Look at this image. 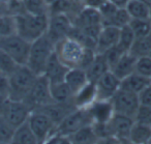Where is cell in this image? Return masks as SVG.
Masks as SVG:
<instances>
[{
  "label": "cell",
  "instance_id": "obj_29",
  "mask_svg": "<svg viewBox=\"0 0 151 144\" xmlns=\"http://www.w3.org/2000/svg\"><path fill=\"white\" fill-rule=\"evenodd\" d=\"M134 40H136V35H134V31L132 30L130 26L129 25L123 26V27L120 28L119 40H118V43H117V48L123 53L129 52Z\"/></svg>",
  "mask_w": 151,
  "mask_h": 144
},
{
  "label": "cell",
  "instance_id": "obj_2",
  "mask_svg": "<svg viewBox=\"0 0 151 144\" xmlns=\"http://www.w3.org/2000/svg\"><path fill=\"white\" fill-rule=\"evenodd\" d=\"M16 20H17V33L30 43L45 35L48 29V14L35 15V14L25 13L19 17H16Z\"/></svg>",
  "mask_w": 151,
  "mask_h": 144
},
{
  "label": "cell",
  "instance_id": "obj_23",
  "mask_svg": "<svg viewBox=\"0 0 151 144\" xmlns=\"http://www.w3.org/2000/svg\"><path fill=\"white\" fill-rule=\"evenodd\" d=\"M151 139V127L144 122L134 120L129 133V143L147 144Z\"/></svg>",
  "mask_w": 151,
  "mask_h": 144
},
{
  "label": "cell",
  "instance_id": "obj_30",
  "mask_svg": "<svg viewBox=\"0 0 151 144\" xmlns=\"http://www.w3.org/2000/svg\"><path fill=\"white\" fill-rule=\"evenodd\" d=\"M151 50V34L142 38H136L129 53L137 58L142 56H147Z\"/></svg>",
  "mask_w": 151,
  "mask_h": 144
},
{
  "label": "cell",
  "instance_id": "obj_32",
  "mask_svg": "<svg viewBox=\"0 0 151 144\" xmlns=\"http://www.w3.org/2000/svg\"><path fill=\"white\" fill-rule=\"evenodd\" d=\"M17 34V20L11 15L0 16V38Z\"/></svg>",
  "mask_w": 151,
  "mask_h": 144
},
{
  "label": "cell",
  "instance_id": "obj_34",
  "mask_svg": "<svg viewBox=\"0 0 151 144\" xmlns=\"http://www.w3.org/2000/svg\"><path fill=\"white\" fill-rule=\"evenodd\" d=\"M19 63L6 52L0 50V73L6 76H11L19 67Z\"/></svg>",
  "mask_w": 151,
  "mask_h": 144
},
{
  "label": "cell",
  "instance_id": "obj_14",
  "mask_svg": "<svg viewBox=\"0 0 151 144\" xmlns=\"http://www.w3.org/2000/svg\"><path fill=\"white\" fill-rule=\"evenodd\" d=\"M97 100H111L121 86V80L112 71L105 73L96 82Z\"/></svg>",
  "mask_w": 151,
  "mask_h": 144
},
{
  "label": "cell",
  "instance_id": "obj_46",
  "mask_svg": "<svg viewBox=\"0 0 151 144\" xmlns=\"http://www.w3.org/2000/svg\"><path fill=\"white\" fill-rule=\"evenodd\" d=\"M2 15H9L7 11V3L4 0H0V16Z\"/></svg>",
  "mask_w": 151,
  "mask_h": 144
},
{
  "label": "cell",
  "instance_id": "obj_51",
  "mask_svg": "<svg viewBox=\"0 0 151 144\" xmlns=\"http://www.w3.org/2000/svg\"><path fill=\"white\" fill-rule=\"evenodd\" d=\"M148 56H149V57H150V58H151V50H150V52H149V54H148Z\"/></svg>",
  "mask_w": 151,
  "mask_h": 144
},
{
  "label": "cell",
  "instance_id": "obj_5",
  "mask_svg": "<svg viewBox=\"0 0 151 144\" xmlns=\"http://www.w3.org/2000/svg\"><path fill=\"white\" fill-rule=\"evenodd\" d=\"M31 43L26 41L19 34L6 38H0V50L6 52L19 64H26L29 56Z\"/></svg>",
  "mask_w": 151,
  "mask_h": 144
},
{
  "label": "cell",
  "instance_id": "obj_53",
  "mask_svg": "<svg viewBox=\"0 0 151 144\" xmlns=\"http://www.w3.org/2000/svg\"><path fill=\"white\" fill-rule=\"evenodd\" d=\"M149 143H150V144H151V139H150V142H149Z\"/></svg>",
  "mask_w": 151,
  "mask_h": 144
},
{
  "label": "cell",
  "instance_id": "obj_28",
  "mask_svg": "<svg viewBox=\"0 0 151 144\" xmlns=\"http://www.w3.org/2000/svg\"><path fill=\"white\" fill-rule=\"evenodd\" d=\"M125 9L132 19H149L151 4L144 0H129Z\"/></svg>",
  "mask_w": 151,
  "mask_h": 144
},
{
  "label": "cell",
  "instance_id": "obj_16",
  "mask_svg": "<svg viewBox=\"0 0 151 144\" xmlns=\"http://www.w3.org/2000/svg\"><path fill=\"white\" fill-rule=\"evenodd\" d=\"M84 7V3L80 0H56L49 5V15L53 14H63L73 19Z\"/></svg>",
  "mask_w": 151,
  "mask_h": 144
},
{
  "label": "cell",
  "instance_id": "obj_48",
  "mask_svg": "<svg viewBox=\"0 0 151 144\" xmlns=\"http://www.w3.org/2000/svg\"><path fill=\"white\" fill-rule=\"evenodd\" d=\"M56 0H46V2L48 3V5H50V4H52L53 2H55Z\"/></svg>",
  "mask_w": 151,
  "mask_h": 144
},
{
  "label": "cell",
  "instance_id": "obj_43",
  "mask_svg": "<svg viewBox=\"0 0 151 144\" xmlns=\"http://www.w3.org/2000/svg\"><path fill=\"white\" fill-rule=\"evenodd\" d=\"M139 101L143 106L151 107V83L139 93Z\"/></svg>",
  "mask_w": 151,
  "mask_h": 144
},
{
  "label": "cell",
  "instance_id": "obj_10",
  "mask_svg": "<svg viewBox=\"0 0 151 144\" xmlns=\"http://www.w3.org/2000/svg\"><path fill=\"white\" fill-rule=\"evenodd\" d=\"M87 124H92L85 109H75L70 113L66 115L58 124L56 125L55 132L61 135H64L69 137L76 133L81 127H85Z\"/></svg>",
  "mask_w": 151,
  "mask_h": 144
},
{
  "label": "cell",
  "instance_id": "obj_19",
  "mask_svg": "<svg viewBox=\"0 0 151 144\" xmlns=\"http://www.w3.org/2000/svg\"><path fill=\"white\" fill-rule=\"evenodd\" d=\"M35 109H38V110L46 113L57 125L68 113H70L71 111H73L77 108L73 104H60V103L52 102Z\"/></svg>",
  "mask_w": 151,
  "mask_h": 144
},
{
  "label": "cell",
  "instance_id": "obj_18",
  "mask_svg": "<svg viewBox=\"0 0 151 144\" xmlns=\"http://www.w3.org/2000/svg\"><path fill=\"white\" fill-rule=\"evenodd\" d=\"M97 100V92L95 82L89 81L81 90H79L73 96V104L76 108L79 109H86L90 106L94 101Z\"/></svg>",
  "mask_w": 151,
  "mask_h": 144
},
{
  "label": "cell",
  "instance_id": "obj_11",
  "mask_svg": "<svg viewBox=\"0 0 151 144\" xmlns=\"http://www.w3.org/2000/svg\"><path fill=\"white\" fill-rule=\"evenodd\" d=\"M24 101L31 107L32 110L53 102L51 96L50 82L44 75L37 76L31 90Z\"/></svg>",
  "mask_w": 151,
  "mask_h": 144
},
{
  "label": "cell",
  "instance_id": "obj_8",
  "mask_svg": "<svg viewBox=\"0 0 151 144\" xmlns=\"http://www.w3.org/2000/svg\"><path fill=\"white\" fill-rule=\"evenodd\" d=\"M134 119L126 115L115 113L110 121L106 123L109 137L115 142L129 143V133Z\"/></svg>",
  "mask_w": 151,
  "mask_h": 144
},
{
  "label": "cell",
  "instance_id": "obj_54",
  "mask_svg": "<svg viewBox=\"0 0 151 144\" xmlns=\"http://www.w3.org/2000/svg\"><path fill=\"white\" fill-rule=\"evenodd\" d=\"M150 82H151V78H150Z\"/></svg>",
  "mask_w": 151,
  "mask_h": 144
},
{
  "label": "cell",
  "instance_id": "obj_37",
  "mask_svg": "<svg viewBox=\"0 0 151 144\" xmlns=\"http://www.w3.org/2000/svg\"><path fill=\"white\" fill-rule=\"evenodd\" d=\"M136 72L145 77L151 78V58L147 56H142L137 58L136 62Z\"/></svg>",
  "mask_w": 151,
  "mask_h": 144
},
{
  "label": "cell",
  "instance_id": "obj_44",
  "mask_svg": "<svg viewBox=\"0 0 151 144\" xmlns=\"http://www.w3.org/2000/svg\"><path fill=\"white\" fill-rule=\"evenodd\" d=\"M108 0H84V7H92V9H99L104 3L107 2Z\"/></svg>",
  "mask_w": 151,
  "mask_h": 144
},
{
  "label": "cell",
  "instance_id": "obj_36",
  "mask_svg": "<svg viewBox=\"0 0 151 144\" xmlns=\"http://www.w3.org/2000/svg\"><path fill=\"white\" fill-rule=\"evenodd\" d=\"M25 7L27 13L42 15L48 14L49 15V5L46 0H24Z\"/></svg>",
  "mask_w": 151,
  "mask_h": 144
},
{
  "label": "cell",
  "instance_id": "obj_42",
  "mask_svg": "<svg viewBox=\"0 0 151 144\" xmlns=\"http://www.w3.org/2000/svg\"><path fill=\"white\" fill-rule=\"evenodd\" d=\"M46 144H70V140L67 136L61 135V134L54 132L50 136V138L47 140Z\"/></svg>",
  "mask_w": 151,
  "mask_h": 144
},
{
  "label": "cell",
  "instance_id": "obj_21",
  "mask_svg": "<svg viewBox=\"0 0 151 144\" xmlns=\"http://www.w3.org/2000/svg\"><path fill=\"white\" fill-rule=\"evenodd\" d=\"M64 82L67 84L69 89L75 96L79 90H81L88 83L89 79L85 69H80V67H73V69H68L66 76H65Z\"/></svg>",
  "mask_w": 151,
  "mask_h": 144
},
{
  "label": "cell",
  "instance_id": "obj_27",
  "mask_svg": "<svg viewBox=\"0 0 151 144\" xmlns=\"http://www.w3.org/2000/svg\"><path fill=\"white\" fill-rule=\"evenodd\" d=\"M14 144H38L37 138L35 137L33 131L30 127L28 121H25L21 125L17 127L14 132L13 142Z\"/></svg>",
  "mask_w": 151,
  "mask_h": 144
},
{
  "label": "cell",
  "instance_id": "obj_22",
  "mask_svg": "<svg viewBox=\"0 0 151 144\" xmlns=\"http://www.w3.org/2000/svg\"><path fill=\"white\" fill-rule=\"evenodd\" d=\"M151 82L149 78L145 77V76L141 75V74L137 73V72H134L132 74H130L127 77L124 78L123 80H121V86L120 87L139 94Z\"/></svg>",
  "mask_w": 151,
  "mask_h": 144
},
{
  "label": "cell",
  "instance_id": "obj_7",
  "mask_svg": "<svg viewBox=\"0 0 151 144\" xmlns=\"http://www.w3.org/2000/svg\"><path fill=\"white\" fill-rule=\"evenodd\" d=\"M28 123L37 138L38 144L46 143L56 130V123L42 111L33 109L28 117Z\"/></svg>",
  "mask_w": 151,
  "mask_h": 144
},
{
  "label": "cell",
  "instance_id": "obj_15",
  "mask_svg": "<svg viewBox=\"0 0 151 144\" xmlns=\"http://www.w3.org/2000/svg\"><path fill=\"white\" fill-rule=\"evenodd\" d=\"M119 33L120 28L108 25L103 26L99 35H97L96 46H95L96 53L101 54L109 49L117 46L118 40H119Z\"/></svg>",
  "mask_w": 151,
  "mask_h": 144
},
{
  "label": "cell",
  "instance_id": "obj_52",
  "mask_svg": "<svg viewBox=\"0 0 151 144\" xmlns=\"http://www.w3.org/2000/svg\"><path fill=\"white\" fill-rule=\"evenodd\" d=\"M80 1H82V2H83V3H84V0H80Z\"/></svg>",
  "mask_w": 151,
  "mask_h": 144
},
{
  "label": "cell",
  "instance_id": "obj_41",
  "mask_svg": "<svg viewBox=\"0 0 151 144\" xmlns=\"http://www.w3.org/2000/svg\"><path fill=\"white\" fill-rule=\"evenodd\" d=\"M0 94L9 98L11 96V81L9 77L0 73Z\"/></svg>",
  "mask_w": 151,
  "mask_h": 144
},
{
  "label": "cell",
  "instance_id": "obj_4",
  "mask_svg": "<svg viewBox=\"0 0 151 144\" xmlns=\"http://www.w3.org/2000/svg\"><path fill=\"white\" fill-rule=\"evenodd\" d=\"M37 75L34 74L26 64H20L9 76L11 81V96L13 100L24 101L31 90Z\"/></svg>",
  "mask_w": 151,
  "mask_h": 144
},
{
  "label": "cell",
  "instance_id": "obj_38",
  "mask_svg": "<svg viewBox=\"0 0 151 144\" xmlns=\"http://www.w3.org/2000/svg\"><path fill=\"white\" fill-rule=\"evenodd\" d=\"M6 3L9 15L14 16V17H19V16L27 13L24 0H6Z\"/></svg>",
  "mask_w": 151,
  "mask_h": 144
},
{
  "label": "cell",
  "instance_id": "obj_3",
  "mask_svg": "<svg viewBox=\"0 0 151 144\" xmlns=\"http://www.w3.org/2000/svg\"><path fill=\"white\" fill-rule=\"evenodd\" d=\"M86 48L73 36H67L55 44V54L68 69L81 67Z\"/></svg>",
  "mask_w": 151,
  "mask_h": 144
},
{
  "label": "cell",
  "instance_id": "obj_20",
  "mask_svg": "<svg viewBox=\"0 0 151 144\" xmlns=\"http://www.w3.org/2000/svg\"><path fill=\"white\" fill-rule=\"evenodd\" d=\"M136 62L137 57L130 54L129 52L123 53L118 59V61L115 63L111 71L119 78L120 80H123L128 75L136 72Z\"/></svg>",
  "mask_w": 151,
  "mask_h": 144
},
{
  "label": "cell",
  "instance_id": "obj_33",
  "mask_svg": "<svg viewBox=\"0 0 151 144\" xmlns=\"http://www.w3.org/2000/svg\"><path fill=\"white\" fill-rule=\"evenodd\" d=\"M128 25L134 31L136 38H142L151 34V22L149 19H130Z\"/></svg>",
  "mask_w": 151,
  "mask_h": 144
},
{
  "label": "cell",
  "instance_id": "obj_45",
  "mask_svg": "<svg viewBox=\"0 0 151 144\" xmlns=\"http://www.w3.org/2000/svg\"><path fill=\"white\" fill-rule=\"evenodd\" d=\"M108 1L114 4L116 7H118V9H124V7H126L129 0H108Z\"/></svg>",
  "mask_w": 151,
  "mask_h": 144
},
{
  "label": "cell",
  "instance_id": "obj_1",
  "mask_svg": "<svg viewBox=\"0 0 151 144\" xmlns=\"http://www.w3.org/2000/svg\"><path fill=\"white\" fill-rule=\"evenodd\" d=\"M55 51V44L45 34L31 43L27 65L37 76L44 75L46 67Z\"/></svg>",
  "mask_w": 151,
  "mask_h": 144
},
{
  "label": "cell",
  "instance_id": "obj_17",
  "mask_svg": "<svg viewBox=\"0 0 151 144\" xmlns=\"http://www.w3.org/2000/svg\"><path fill=\"white\" fill-rule=\"evenodd\" d=\"M68 69H69L66 65L63 64L59 60V58L54 52L47 64L46 69L44 72V76L49 80L50 83H58V82L64 81Z\"/></svg>",
  "mask_w": 151,
  "mask_h": 144
},
{
  "label": "cell",
  "instance_id": "obj_24",
  "mask_svg": "<svg viewBox=\"0 0 151 144\" xmlns=\"http://www.w3.org/2000/svg\"><path fill=\"white\" fill-rule=\"evenodd\" d=\"M50 89L53 102L60 104H73V94L64 81L50 83Z\"/></svg>",
  "mask_w": 151,
  "mask_h": 144
},
{
  "label": "cell",
  "instance_id": "obj_26",
  "mask_svg": "<svg viewBox=\"0 0 151 144\" xmlns=\"http://www.w3.org/2000/svg\"><path fill=\"white\" fill-rule=\"evenodd\" d=\"M108 71H111V69H110V67L108 64L104 54L97 53L94 60L92 61V63L86 69V73L87 76H88L89 81L96 82Z\"/></svg>",
  "mask_w": 151,
  "mask_h": 144
},
{
  "label": "cell",
  "instance_id": "obj_6",
  "mask_svg": "<svg viewBox=\"0 0 151 144\" xmlns=\"http://www.w3.org/2000/svg\"><path fill=\"white\" fill-rule=\"evenodd\" d=\"M111 102L115 113L126 115L134 119L136 118L137 112L141 106L140 101H139V94L125 90L121 87L113 96Z\"/></svg>",
  "mask_w": 151,
  "mask_h": 144
},
{
  "label": "cell",
  "instance_id": "obj_40",
  "mask_svg": "<svg viewBox=\"0 0 151 144\" xmlns=\"http://www.w3.org/2000/svg\"><path fill=\"white\" fill-rule=\"evenodd\" d=\"M134 120L144 122L151 127V107L141 105L138 112H137Z\"/></svg>",
  "mask_w": 151,
  "mask_h": 144
},
{
  "label": "cell",
  "instance_id": "obj_13",
  "mask_svg": "<svg viewBox=\"0 0 151 144\" xmlns=\"http://www.w3.org/2000/svg\"><path fill=\"white\" fill-rule=\"evenodd\" d=\"M92 124H105L115 114L111 100H96L86 109Z\"/></svg>",
  "mask_w": 151,
  "mask_h": 144
},
{
  "label": "cell",
  "instance_id": "obj_39",
  "mask_svg": "<svg viewBox=\"0 0 151 144\" xmlns=\"http://www.w3.org/2000/svg\"><path fill=\"white\" fill-rule=\"evenodd\" d=\"M101 54H104V56H105L106 60H107L108 64H109V67H110V69H111L112 67L115 65V63L118 61V59L120 58V56L123 54V52H121V51L117 48V46H115V47H113V48L107 50L106 52L101 53Z\"/></svg>",
  "mask_w": 151,
  "mask_h": 144
},
{
  "label": "cell",
  "instance_id": "obj_25",
  "mask_svg": "<svg viewBox=\"0 0 151 144\" xmlns=\"http://www.w3.org/2000/svg\"><path fill=\"white\" fill-rule=\"evenodd\" d=\"M71 144H94L99 143V137L92 124H87L69 136Z\"/></svg>",
  "mask_w": 151,
  "mask_h": 144
},
{
  "label": "cell",
  "instance_id": "obj_12",
  "mask_svg": "<svg viewBox=\"0 0 151 144\" xmlns=\"http://www.w3.org/2000/svg\"><path fill=\"white\" fill-rule=\"evenodd\" d=\"M31 112L32 108L25 101L9 98L1 115L6 119L9 124L16 129L28 120V117Z\"/></svg>",
  "mask_w": 151,
  "mask_h": 144
},
{
  "label": "cell",
  "instance_id": "obj_49",
  "mask_svg": "<svg viewBox=\"0 0 151 144\" xmlns=\"http://www.w3.org/2000/svg\"><path fill=\"white\" fill-rule=\"evenodd\" d=\"M144 1H146V2H148V3H150V4H151V0H144Z\"/></svg>",
  "mask_w": 151,
  "mask_h": 144
},
{
  "label": "cell",
  "instance_id": "obj_35",
  "mask_svg": "<svg viewBox=\"0 0 151 144\" xmlns=\"http://www.w3.org/2000/svg\"><path fill=\"white\" fill-rule=\"evenodd\" d=\"M14 132H15V127L9 124L2 115H0V144L12 143Z\"/></svg>",
  "mask_w": 151,
  "mask_h": 144
},
{
  "label": "cell",
  "instance_id": "obj_47",
  "mask_svg": "<svg viewBox=\"0 0 151 144\" xmlns=\"http://www.w3.org/2000/svg\"><path fill=\"white\" fill-rule=\"evenodd\" d=\"M7 101H9V98L2 96V94H0V115L2 114L3 109H4V107H5V105H6Z\"/></svg>",
  "mask_w": 151,
  "mask_h": 144
},
{
  "label": "cell",
  "instance_id": "obj_9",
  "mask_svg": "<svg viewBox=\"0 0 151 144\" xmlns=\"http://www.w3.org/2000/svg\"><path fill=\"white\" fill-rule=\"evenodd\" d=\"M73 29V21L68 16L63 15V14L49 15V24L46 35L54 44L67 38V36H70Z\"/></svg>",
  "mask_w": 151,
  "mask_h": 144
},
{
  "label": "cell",
  "instance_id": "obj_31",
  "mask_svg": "<svg viewBox=\"0 0 151 144\" xmlns=\"http://www.w3.org/2000/svg\"><path fill=\"white\" fill-rule=\"evenodd\" d=\"M130 16L127 13L126 9H117L116 12L111 16L110 18H108L107 20L103 21V26L108 25V26H115V27L121 28L125 25H128L130 21Z\"/></svg>",
  "mask_w": 151,
  "mask_h": 144
},
{
  "label": "cell",
  "instance_id": "obj_55",
  "mask_svg": "<svg viewBox=\"0 0 151 144\" xmlns=\"http://www.w3.org/2000/svg\"><path fill=\"white\" fill-rule=\"evenodd\" d=\"M4 1H6V0H4Z\"/></svg>",
  "mask_w": 151,
  "mask_h": 144
},
{
  "label": "cell",
  "instance_id": "obj_50",
  "mask_svg": "<svg viewBox=\"0 0 151 144\" xmlns=\"http://www.w3.org/2000/svg\"><path fill=\"white\" fill-rule=\"evenodd\" d=\"M149 21L151 22V11H150V16H149Z\"/></svg>",
  "mask_w": 151,
  "mask_h": 144
}]
</instances>
